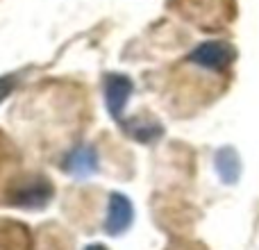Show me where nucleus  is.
Listing matches in <instances>:
<instances>
[{"mask_svg":"<svg viewBox=\"0 0 259 250\" xmlns=\"http://www.w3.org/2000/svg\"><path fill=\"white\" fill-rule=\"evenodd\" d=\"M16 82H18L16 75H3V77H0V103H3V100L12 94V89L16 87Z\"/></svg>","mask_w":259,"mask_h":250,"instance_id":"8","label":"nucleus"},{"mask_svg":"<svg viewBox=\"0 0 259 250\" xmlns=\"http://www.w3.org/2000/svg\"><path fill=\"white\" fill-rule=\"evenodd\" d=\"M84 250H107L105 246H100V243H94V246H87Z\"/></svg>","mask_w":259,"mask_h":250,"instance_id":"9","label":"nucleus"},{"mask_svg":"<svg viewBox=\"0 0 259 250\" xmlns=\"http://www.w3.org/2000/svg\"><path fill=\"white\" fill-rule=\"evenodd\" d=\"M134 91V82L121 73H109L105 75V103H107L109 116L116 123L123 121V112L127 107V100Z\"/></svg>","mask_w":259,"mask_h":250,"instance_id":"2","label":"nucleus"},{"mask_svg":"<svg viewBox=\"0 0 259 250\" xmlns=\"http://www.w3.org/2000/svg\"><path fill=\"white\" fill-rule=\"evenodd\" d=\"M121 128L125 130L134 141L141 143H152L155 139H159L164 134V128L159 123H143V121H123Z\"/></svg>","mask_w":259,"mask_h":250,"instance_id":"7","label":"nucleus"},{"mask_svg":"<svg viewBox=\"0 0 259 250\" xmlns=\"http://www.w3.org/2000/svg\"><path fill=\"white\" fill-rule=\"evenodd\" d=\"M237 57V50L225 41H205L189 53V62L207 71H225Z\"/></svg>","mask_w":259,"mask_h":250,"instance_id":"1","label":"nucleus"},{"mask_svg":"<svg viewBox=\"0 0 259 250\" xmlns=\"http://www.w3.org/2000/svg\"><path fill=\"white\" fill-rule=\"evenodd\" d=\"M134 221V207L132 200L123 193H112L109 196V207H107V219H105V232L118 237L132 225Z\"/></svg>","mask_w":259,"mask_h":250,"instance_id":"4","label":"nucleus"},{"mask_svg":"<svg viewBox=\"0 0 259 250\" xmlns=\"http://www.w3.org/2000/svg\"><path fill=\"white\" fill-rule=\"evenodd\" d=\"M50 200H53V187L41 178L16 187L9 196V205L21 207V210H44Z\"/></svg>","mask_w":259,"mask_h":250,"instance_id":"3","label":"nucleus"},{"mask_svg":"<svg viewBox=\"0 0 259 250\" xmlns=\"http://www.w3.org/2000/svg\"><path fill=\"white\" fill-rule=\"evenodd\" d=\"M62 169L75 178H91L98 171V152L94 146H77L64 157Z\"/></svg>","mask_w":259,"mask_h":250,"instance_id":"5","label":"nucleus"},{"mask_svg":"<svg viewBox=\"0 0 259 250\" xmlns=\"http://www.w3.org/2000/svg\"><path fill=\"white\" fill-rule=\"evenodd\" d=\"M216 171H219L223 182H228V184L237 182L239 173H241V164H239V157L232 148H221L216 152Z\"/></svg>","mask_w":259,"mask_h":250,"instance_id":"6","label":"nucleus"}]
</instances>
